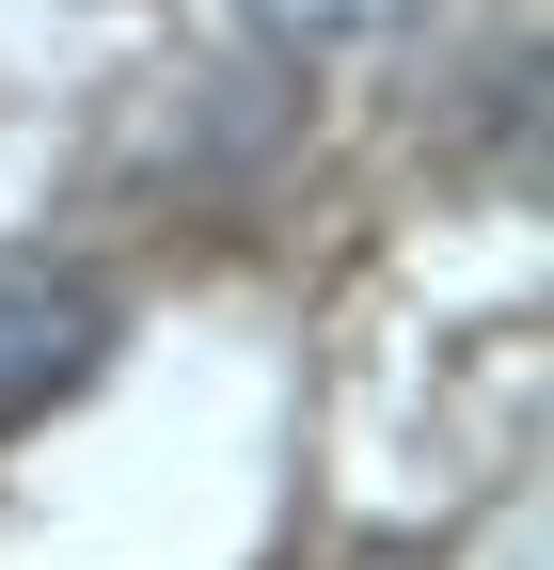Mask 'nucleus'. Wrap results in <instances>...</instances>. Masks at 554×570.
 I'll return each instance as SVG.
<instances>
[{"label":"nucleus","mask_w":554,"mask_h":570,"mask_svg":"<svg viewBox=\"0 0 554 570\" xmlns=\"http://www.w3.org/2000/svg\"><path fill=\"white\" fill-rule=\"evenodd\" d=\"M96 348H111V285L80 254H0V428H32L96 381Z\"/></svg>","instance_id":"f257e3e1"},{"label":"nucleus","mask_w":554,"mask_h":570,"mask_svg":"<svg viewBox=\"0 0 554 570\" xmlns=\"http://www.w3.org/2000/svg\"><path fill=\"white\" fill-rule=\"evenodd\" d=\"M238 17H254L269 48H349V32H380V17H412V0H238Z\"/></svg>","instance_id":"f03ea898"}]
</instances>
